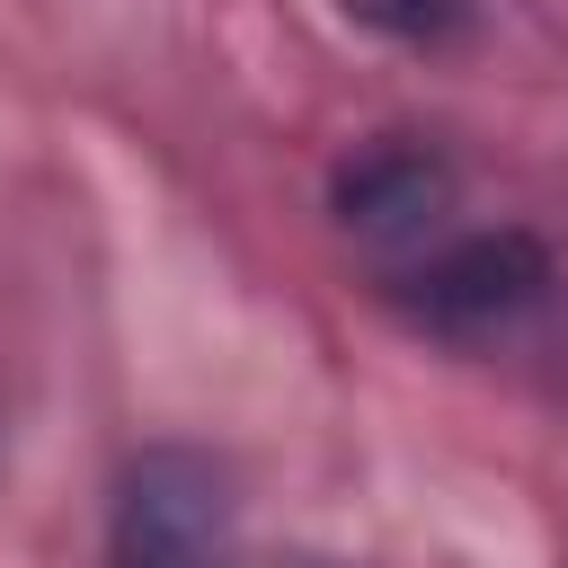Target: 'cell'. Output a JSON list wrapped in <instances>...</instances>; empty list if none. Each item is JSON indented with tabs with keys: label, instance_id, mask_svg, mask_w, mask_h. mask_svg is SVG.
Instances as JSON below:
<instances>
[{
	"label": "cell",
	"instance_id": "obj_4",
	"mask_svg": "<svg viewBox=\"0 0 568 568\" xmlns=\"http://www.w3.org/2000/svg\"><path fill=\"white\" fill-rule=\"evenodd\" d=\"M364 27L399 36V44H453L470 36V0H346Z\"/></svg>",
	"mask_w": 568,
	"mask_h": 568
},
{
	"label": "cell",
	"instance_id": "obj_1",
	"mask_svg": "<svg viewBox=\"0 0 568 568\" xmlns=\"http://www.w3.org/2000/svg\"><path fill=\"white\" fill-rule=\"evenodd\" d=\"M106 568H231V479L195 444H142L106 506Z\"/></svg>",
	"mask_w": 568,
	"mask_h": 568
},
{
	"label": "cell",
	"instance_id": "obj_3",
	"mask_svg": "<svg viewBox=\"0 0 568 568\" xmlns=\"http://www.w3.org/2000/svg\"><path fill=\"white\" fill-rule=\"evenodd\" d=\"M328 204L373 248H426L435 222L453 213V160L435 142H417V133H382V142H364V151L337 160Z\"/></svg>",
	"mask_w": 568,
	"mask_h": 568
},
{
	"label": "cell",
	"instance_id": "obj_2",
	"mask_svg": "<svg viewBox=\"0 0 568 568\" xmlns=\"http://www.w3.org/2000/svg\"><path fill=\"white\" fill-rule=\"evenodd\" d=\"M390 293H399L408 328H426V337H444V346H479V337L515 328V320L550 293V248H541L532 231H515V222H497V231H453V240H435L426 257H408Z\"/></svg>",
	"mask_w": 568,
	"mask_h": 568
}]
</instances>
